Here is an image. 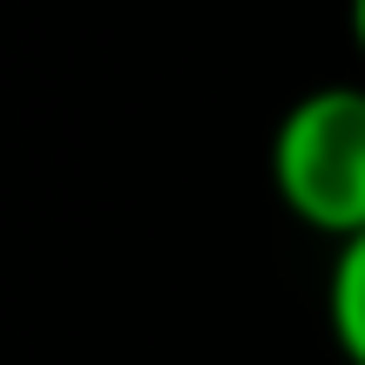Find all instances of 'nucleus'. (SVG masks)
Instances as JSON below:
<instances>
[{
    "label": "nucleus",
    "mask_w": 365,
    "mask_h": 365,
    "mask_svg": "<svg viewBox=\"0 0 365 365\" xmlns=\"http://www.w3.org/2000/svg\"><path fill=\"white\" fill-rule=\"evenodd\" d=\"M271 190L304 230H365V81L304 88L271 129Z\"/></svg>",
    "instance_id": "1"
},
{
    "label": "nucleus",
    "mask_w": 365,
    "mask_h": 365,
    "mask_svg": "<svg viewBox=\"0 0 365 365\" xmlns=\"http://www.w3.org/2000/svg\"><path fill=\"white\" fill-rule=\"evenodd\" d=\"M325 331L345 365H365V230L331 244V277H325Z\"/></svg>",
    "instance_id": "2"
},
{
    "label": "nucleus",
    "mask_w": 365,
    "mask_h": 365,
    "mask_svg": "<svg viewBox=\"0 0 365 365\" xmlns=\"http://www.w3.org/2000/svg\"><path fill=\"white\" fill-rule=\"evenodd\" d=\"M345 27H352V48L365 61V0H345Z\"/></svg>",
    "instance_id": "3"
}]
</instances>
